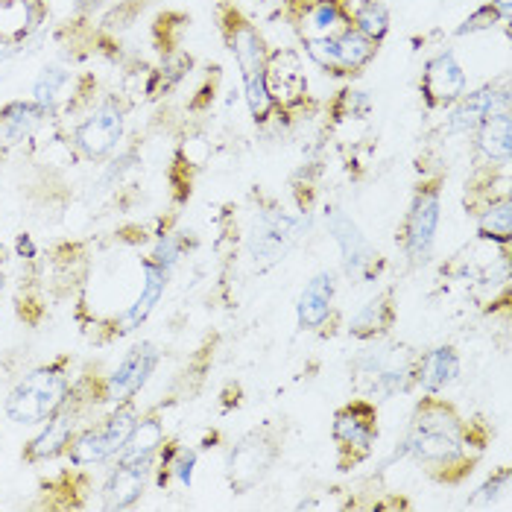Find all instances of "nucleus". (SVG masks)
<instances>
[{
    "instance_id": "obj_35",
    "label": "nucleus",
    "mask_w": 512,
    "mask_h": 512,
    "mask_svg": "<svg viewBox=\"0 0 512 512\" xmlns=\"http://www.w3.org/2000/svg\"><path fill=\"white\" fill-rule=\"evenodd\" d=\"M0 153H3V150H0Z\"/></svg>"
},
{
    "instance_id": "obj_26",
    "label": "nucleus",
    "mask_w": 512,
    "mask_h": 512,
    "mask_svg": "<svg viewBox=\"0 0 512 512\" xmlns=\"http://www.w3.org/2000/svg\"><path fill=\"white\" fill-rule=\"evenodd\" d=\"M194 469H197V451L188 448V445H179L176 439H164V445L158 451L153 483H158L164 489V486H170V480H179L182 486L191 489Z\"/></svg>"
},
{
    "instance_id": "obj_29",
    "label": "nucleus",
    "mask_w": 512,
    "mask_h": 512,
    "mask_svg": "<svg viewBox=\"0 0 512 512\" xmlns=\"http://www.w3.org/2000/svg\"><path fill=\"white\" fill-rule=\"evenodd\" d=\"M346 24H349V9L343 6V0H314L305 15L308 36H331Z\"/></svg>"
},
{
    "instance_id": "obj_18",
    "label": "nucleus",
    "mask_w": 512,
    "mask_h": 512,
    "mask_svg": "<svg viewBox=\"0 0 512 512\" xmlns=\"http://www.w3.org/2000/svg\"><path fill=\"white\" fill-rule=\"evenodd\" d=\"M510 109V88L483 85L477 91H466L451 109H445V132L448 135H472L474 129L495 112Z\"/></svg>"
},
{
    "instance_id": "obj_21",
    "label": "nucleus",
    "mask_w": 512,
    "mask_h": 512,
    "mask_svg": "<svg viewBox=\"0 0 512 512\" xmlns=\"http://www.w3.org/2000/svg\"><path fill=\"white\" fill-rule=\"evenodd\" d=\"M460 372H463L460 352L454 346H434L416 355L413 390H422V395H442L451 384L460 381Z\"/></svg>"
},
{
    "instance_id": "obj_2",
    "label": "nucleus",
    "mask_w": 512,
    "mask_h": 512,
    "mask_svg": "<svg viewBox=\"0 0 512 512\" xmlns=\"http://www.w3.org/2000/svg\"><path fill=\"white\" fill-rule=\"evenodd\" d=\"M74 378L71 355L53 357L24 372L3 398V416L18 428H39L71 401Z\"/></svg>"
},
{
    "instance_id": "obj_19",
    "label": "nucleus",
    "mask_w": 512,
    "mask_h": 512,
    "mask_svg": "<svg viewBox=\"0 0 512 512\" xmlns=\"http://www.w3.org/2000/svg\"><path fill=\"white\" fill-rule=\"evenodd\" d=\"M334 299H337V273L319 270L308 278L296 299V322L302 331H325L334 319Z\"/></svg>"
},
{
    "instance_id": "obj_4",
    "label": "nucleus",
    "mask_w": 512,
    "mask_h": 512,
    "mask_svg": "<svg viewBox=\"0 0 512 512\" xmlns=\"http://www.w3.org/2000/svg\"><path fill=\"white\" fill-rule=\"evenodd\" d=\"M413 363L416 352L404 343H381L375 340V349L363 352L352 363L355 387L363 390L366 398L387 401L398 393L413 390Z\"/></svg>"
},
{
    "instance_id": "obj_32",
    "label": "nucleus",
    "mask_w": 512,
    "mask_h": 512,
    "mask_svg": "<svg viewBox=\"0 0 512 512\" xmlns=\"http://www.w3.org/2000/svg\"><path fill=\"white\" fill-rule=\"evenodd\" d=\"M334 112H337V118H366V115L372 112V100H369L366 91H352V88H346V91L340 94Z\"/></svg>"
},
{
    "instance_id": "obj_5",
    "label": "nucleus",
    "mask_w": 512,
    "mask_h": 512,
    "mask_svg": "<svg viewBox=\"0 0 512 512\" xmlns=\"http://www.w3.org/2000/svg\"><path fill=\"white\" fill-rule=\"evenodd\" d=\"M126 135V103L118 94H106L85 109V115L71 126V147L85 161H109L120 150Z\"/></svg>"
},
{
    "instance_id": "obj_22",
    "label": "nucleus",
    "mask_w": 512,
    "mask_h": 512,
    "mask_svg": "<svg viewBox=\"0 0 512 512\" xmlns=\"http://www.w3.org/2000/svg\"><path fill=\"white\" fill-rule=\"evenodd\" d=\"M50 120V115L41 109L39 103L30 100H9L0 106V150L24 147L39 135V129Z\"/></svg>"
},
{
    "instance_id": "obj_14",
    "label": "nucleus",
    "mask_w": 512,
    "mask_h": 512,
    "mask_svg": "<svg viewBox=\"0 0 512 512\" xmlns=\"http://www.w3.org/2000/svg\"><path fill=\"white\" fill-rule=\"evenodd\" d=\"M325 226H328V232L340 249L346 276L355 278L357 284H363L378 273V264H381L378 249L369 243V237L360 232V226L343 208H337V205L325 208Z\"/></svg>"
},
{
    "instance_id": "obj_6",
    "label": "nucleus",
    "mask_w": 512,
    "mask_h": 512,
    "mask_svg": "<svg viewBox=\"0 0 512 512\" xmlns=\"http://www.w3.org/2000/svg\"><path fill=\"white\" fill-rule=\"evenodd\" d=\"M442 220V176L422 179L410 197L407 214L401 220V252L410 267H422L431 261L436 246V232Z\"/></svg>"
},
{
    "instance_id": "obj_25",
    "label": "nucleus",
    "mask_w": 512,
    "mask_h": 512,
    "mask_svg": "<svg viewBox=\"0 0 512 512\" xmlns=\"http://www.w3.org/2000/svg\"><path fill=\"white\" fill-rule=\"evenodd\" d=\"M47 0H0V41L21 44L36 36L47 21Z\"/></svg>"
},
{
    "instance_id": "obj_11",
    "label": "nucleus",
    "mask_w": 512,
    "mask_h": 512,
    "mask_svg": "<svg viewBox=\"0 0 512 512\" xmlns=\"http://www.w3.org/2000/svg\"><path fill=\"white\" fill-rule=\"evenodd\" d=\"M88 88H97V82L91 77H79L68 65L53 62L33 82V100L50 118H59V115H71L94 103Z\"/></svg>"
},
{
    "instance_id": "obj_28",
    "label": "nucleus",
    "mask_w": 512,
    "mask_h": 512,
    "mask_svg": "<svg viewBox=\"0 0 512 512\" xmlns=\"http://www.w3.org/2000/svg\"><path fill=\"white\" fill-rule=\"evenodd\" d=\"M349 24L369 41L381 44L390 36L393 18H390V9L384 0H357L355 9H349Z\"/></svg>"
},
{
    "instance_id": "obj_3",
    "label": "nucleus",
    "mask_w": 512,
    "mask_h": 512,
    "mask_svg": "<svg viewBox=\"0 0 512 512\" xmlns=\"http://www.w3.org/2000/svg\"><path fill=\"white\" fill-rule=\"evenodd\" d=\"M141 419V410L135 401L115 404L106 413H100L94 422H85L77 431V436L68 445V463L77 469H97V466H109L120 454V448L126 445V439L132 436L135 425Z\"/></svg>"
},
{
    "instance_id": "obj_13",
    "label": "nucleus",
    "mask_w": 512,
    "mask_h": 512,
    "mask_svg": "<svg viewBox=\"0 0 512 512\" xmlns=\"http://www.w3.org/2000/svg\"><path fill=\"white\" fill-rule=\"evenodd\" d=\"M88 416L91 413L79 401L71 398L53 419H47L44 425H39V431H36L33 439L24 442L21 463H27V466H44V463H53V460L65 457L71 439L88 422Z\"/></svg>"
},
{
    "instance_id": "obj_34",
    "label": "nucleus",
    "mask_w": 512,
    "mask_h": 512,
    "mask_svg": "<svg viewBox=\"0 0 512 512\" xmlns=\"http://www.w3.org/2000/svg\"><path fill=\"white\" fill-rule=\"evenodd\" d=\"M3 293H6V270H3V258H0V302H3Z\"/></svg>"
},
{
    "instance_id": "obj_23",
    "label": "nucleus",
    "mask_w": 512,
    "mask_h": 512,
    "mask_svg": "<svg viewBox=\"0 0 512 512\" xmlns=\"http://www.w3.org/2000/svg\"><path fill=\"white\" fill-rule=\"evenodd\" d=\"M398 319L393 290H381L372 299H366L349 319V337H355L360 343H375L390 337Z\"/></svg>"
},
{
    "instance_id": "obj_30",
    "label": "nucleus",
    "mask_w": 512,
    "mask_h": 512,
    "mask_svg": "<svg viewBox=\"0 0 512 512\" xmlns=\"http://www.w3.org/2000/svg\"><path fill=\"white\" fill-rule=\"evenodd\" d=\"M510 483H512V474L507 466H501L498 472L492 474L477 492H474L472 498H469V504L466 507H472V510H489V507H495V501L498 498H507V492H510Z\"/></svg>"
},
{
    "instance_id": "obj_9",
    "label": "nucleus",
    "mask_w": 512,
    "mask_h": 512,
    "mask_svg": "<svg viewBox=\"0 0 512 512\" xmlns=\"http://www.w3.org/2000/svg\"><path fill=\"white\" fill-rule=\"evenodd\" d=\"M305 50L325 74L334 77H355L378 56V44L357 33L352 24L331 36H305Z\"/></svg>"
},
{
    "instance_id": "obj_31",
    "label": "nucleus",
    "mask_w": 512,
    "mask_h": 512,
    "mask_svg": "<svg viewBox=\"0 0 512 512\" xmlns=\"http://www.w3.org/2000/svg\"><path fill=\"white\" fill-rule=\"evenodd\" d=\"M182 255H185V235L182 232H167V235H158L156 246H153V252H150V258L161 264L164 270H170L173 273V267L182 261Z\"/></svg>"
},
{
    "instance_id": "obj_17",
    "label": "nucleus",
    "mask_w": 512,
    "mask_h": 512,
    "mask_svg": "<svg viewBox=\"0 0 512 512\" xmlns=\"http://www.w3.org/2000/svg\"><path fill=\"white\" fill-rule=\"evenodd\" d=\"M419 91L428 109H451L469 91V77L460 59L454 56V50H442L434 59H428L419 79Z\"/></svg>"
},
{
    "instance_id": "obj_10",
    "label": "nucleus",
    "mask_w": 512,
    "mask_h": 512,
    "mask_svg": "<svg viewBox=\"0 0 512 512\" xmlns=\"http://www.w3.org/2000/svg\"><path fill=\"white\" fill-rule=\"evenodd\" d=\"M158 363H161V349L156 343H150V340L135 343L126 355L120 357V363L109 375H100L103 404L115 407V404L135 401L150 384V378L156 375Z\"/></svg>"
},
{
    "instance_id": "obj_16",
    "label": "nucleus",
    "mask_w": 512,
    "mask_h": 512,
    "mask_svg": "<svg viewBox=\"0 0 512 512\" xmlns=\"http://www.w3.org/2000/svg\"><path fill=\"white\" fill-rule=\"evenodd\" d=\"M299 237V220H293L287 211L281 208H264L255 217V226L249 232V255L255 261L258 270H267L278 264L287 249L296 243Z\"/></svg>"
},
{
    "instance_id": "obj_20",
    "label": "nucleus",
    "mask_w": 512,
    "mask_h": 512,
    "mask_svg": "<svg viewBox=\"0 0 512 512\" xmlns=\"http://www.w3.org/2000/svg\"><path fill=\"white\" fill-rule=\"evenodd\" d=\"M477 170H510L512 118L510 109L495 112L472 132Z\"/></svg>"
},
{
    "instance_id": "obj_7",
    "label": "nucleus",
    "mask_w": 512,
    "mask_h": 512,
    "mask_svg": "<svg viewBox=\"0 0 512 512\" xmlns=\"http://www.w3.org/2000/svg\"><path fill=\"white\" fill-rule=\"evenodd\" d=\"M281 460V434L278 425H261L240 436L226 454V480L235 495H246L267 480Z\"/></svg>"
},
{
    "instance_id": "obj_12",
    "label": "nucleus",
    "mask_w": 512,
    "mask_h": 512,
    "mask_svg": "<svg viewBox=\"0 0 512 512\" xmlns=\"http://www.w3.org/2000/svg\"><path fill=\"white\" fill-rule=\"evenodd\" d=\"M220 33L240 68V82L270 77V50L258 27L235 6H226L220 15Z\"/></svg>"
},
{
    "instance_id": "obj_8",
    "label": "nucleus",
    "mask_w": 512,
    "mask_h": 512,
    "mask_svg": "<svg viewBox=\"0 0 512 512\" xmlns=\"http://www.w3.org/2000/svg\"><path fill=\"white\" fill-rule=\"evenodd\" d=\"M378 407L372 398H352L334 413L331 439L337 451V469L352 472L360 463H366L378 445Z\"/></svg>"
},
{
    "instance_id": "obj_15",
    "label": "nucleus",
    "mask_w": 512,
    "mask_h": 512,
    "mask_svg": "<svg viewBox=\"0 0 512 512\" xmlns=\"http://www.w3.org/2000/svg\"><path fill=\"white\" fill-rule=\"evenodd\" d=\"M153 474H156V463L115 457L106 469L100 489H97L100 507L103 510H132L147 495Z\"/></svg>"
},
{
    "instance_id": "obj_33",
    "label": "nucleus",
    "mask_w": 512,
    "mask_h": 512,
    "mask_svg": "<svg viewBox=\"0 0 512 512\" xmlns=\"http://www.w3.org/2000/svg\"><path fill=\"white\" fill-rule=\"evenodd\" d=\"M495 24H504V21H501V15L495 12V6H492V0H489L486 6H480L477 12H472V15L463 21V27H457V36L480 33V30H489V27H495Z\"/></svg>"
},
{
    "instance_id": "obj_27",
    "label": "nucleus",
    "mask_w": 512,
    "mask_h": 512,
    "mask_svg": "<svg viewBox=\"0 0 512 512\" xmlns=\"http://www.w3.org/2000/svg\"><path fill=\"white\" fill-rule=\"evenodd\" d=\"M477 235L501 246H510L512 240V197L510 191L489 199L477 211Z\"/></svg>"
},
{
    "instance_id": "obj_24",
    "label": "nucleus",
    "mask_w": 512,
    "mask_h": 512,
    "mask_svg": "<svg viewBox=\"0 0 512 512\" xmlns=\"http://www.w3.org/2000/svg\"><path fill=\"white\" fill-rule=\"evenodd\" d=\"M141 293L135 296V302L120 314V331L118 334H129L135 328H141L150 314L158 308V302L164 299V290L170 284V270H164L161 264H156L153 258H144L141 261Z\"/></svg>"
},
{
    "instance_id": "obj_1",
    "label": "nucleus",
    "mask_w": 512,
    "mask_h": 512,
    "mask_svg": "<svg viewBox=\"0 0 512 512\" xmlns=\"http://www.w3.org/2000/svg\"><path fill=\"white\" fill-rule=\"evenodd\" d=\"M483 448L486 434H474V422L463 419L448 398L422 395L393 457L416 463L436 483L457 486L469 480Z\"/></svg>"
}]
</instances>
